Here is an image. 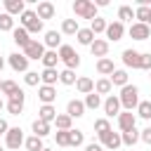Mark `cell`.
Here are the masks:
<instances>
[{"mask_svg":"<svg viewBox=\"0 0 151 151\" xmlns=\"http://www.w3.org/2000/svg\"><path fill=\"white\" fill-rule=\"evenodd\" d=\"M118 101H120V106H125V111H132V109H137V104H139V87L127 83L125 87H120Z\"/></svg>","mask_w":151,"mask_h":151,"instance_id":"1","label":"cell"},{"mask_svg":"<svg viewBox=\"0 0 151 151\" xmlns=\"http://www.w3.org/2000/svg\"><path fill=\"white\" fill-rule=\"evenodd\" d=\"M19 21H21V28H26V31H28V35H31V33H40V31H42V21L38 19V14H35L33 9H24V14L19 17Z\"/></svg>","mask_w":151,"mask_h":151,"instance_id":"2","label":"cell"},{"mask_svg":"<svg viewBox=\"0 0 151 151\" xmlns=\"http://www.w3.org/2000/svg\"><path fill=\"white\" fill-rule=\"evenodd\" d=\"M57 54H59V61H64L68 71H73V68H78V66H80V54H78L71 45H61Z\"/></svg>","mask_w":151,"mask_h":151,"instance_id":"3","label":"cell"},{"mask_svg":"<svg viewBox=\"0 0 151 151\" xmlns=\"http://www.w3.org/2000/svg\"><path fill=\"white\" fill-rule=\"evenodd\" d=\"M73 12H76V17H83V19L92 21L97 17V5L92 0H76L73 2Z\"/></svg>","mask_w":151,"mask_h":151,"instance_id":"4","label":"cell"},{"mask_svg":"<svg viewBox=\"0 0 151 151\" xmlns=\"http://www.w3.org/2000/svg\"><path fill=\"white\" fill-rule=\"evenodd\" d=\"M42 54H45V45L40 42V40H31L26 47H24V57L31 61V59H42Z\"/></svg>","mask_w":151,"mask_h":151,"instance_id":"5","label":"cell"},{"mask_svg":"<svg viewBox=\"0 0 151 151\" xmlns=\"http://www.w3.org/2000/svg\"><path fill=\"white\" fill-rule=\"evenodd\" d=\"M99 144L104 146V149H111V151H116L123 142H120V132H113V130H109L106 134H99Z\"/></svg>","mask_w":151,"mask_h":151,"instance_id":"6","label":"cell"},{"mask_svg":"<svg viewBox=\"0 0 151 151\" xmlns=\"http://www.w3.org/2000/svg\"><path fill=\"white\" fill-rule=\"evenodd\" d=\"M24 101H26V94H24V90H19L14 97H9V101H7V111H9L12 116H19V113L24 111Z\"/></svg>","mask_w":151,"mask_h":151,"instance_id":"7","label":"cell"},{"mask_svg":"<svg viewBox=\"0 0 151 151\" xmlns=\"http://www.w3.org/2000/svg\"><path fill=\"white\" fill-rule=\"evenodd\" d=\"M5 144H7L9 149H19V146L24 144V132H21V127H9L7 134H5Z\"/></svg>","mask_w":151,"mask_h":151,"instance_id":"8","label":"cell"},{"mask_svg":"<svg viewBox=\"0 0 151 151\" xmlns=\"http://www.w3.org/2000/svg\"><path fill=\"white\" fill-rule=\"evenodd\" d=\"M134 125H137V116H134L132 111L118 113V127H120V132H127V130H132Z\"/></svg>","mask_w":151,"mask_h":151,"instance_id":"9","label":"cell"},{"mask_svg":"<svg viewBox=\"0 0 151 151\" xmlns=\"http://www.w3.org/2000/svg\"><path fill=\"white\" fill-rule=\"evenodd\" d=\"M149 35H151V28L146 26V24H132L130 26V38L132 40H149Z\"/></svg>","mask_w":151,"mask_h":151,"instance_id":"10","label":"cell"},{"mask_svg":"<svg viewBox=\"0 0 151 151\" xmlns=\"http://www.w3.org/2000/svg\"><path fill=\"white\" fill-rule=\"evenodd\" d=\"M104 33H106V38H109V40H113V42H116V40H120V38H123L125 26H123L120 21H111V24L106 26V31H104Z\"/></svg>","mask_w":151,"mask_h":151,"instance_id":"11","label":"cell"},{"mask_svg":"<svg viewBox=\"0 0 151 151\" xmlns=\"http://www.w3.org/2000/svg\"><path fill=\"white\" fill-rule=\"evenodd\" d=\"M90 52H92V57H99V59H104V57L109 54V40L94 38V42L90 45Z\"/></svg>","mask_w":151,"mask_h":151,"instance_id":"12","label":"cell"},{"mask_svg":"<svg viewBox=\"0 0 151 151\" xmlns=\"http://www.w3.org/2000/svg\"><path fill=\"white\" fill-rule=\"evenodd\" d=\"M9 66H12V71H21V73H26V71H28V59H26L24 54L14 52V54H9Z\"/></svg>","mask_w":151,"mask_h":151,"instance_id":"13","label":"cell"},{"mask_svg":"<svg viewBox=\"0 0 151 151\" xmlns=\"http://www.w3.org/2000/svg\"><path fill=\"white\" fill-rule=\"evenodd\" d=\"M2 5H5V12H7L9 17H14V14L21 17L24 9H26V2H24V0H5Z\"/></svg>","mask_w":151,"mask_h":151,"instance_id":"14","label":"cell"},{"mask_svg":"<svg viewBox=\"0 0 151 151\" xmlns=\"http://www.w3.org/2000/svg\"><path fill=\"white\" fill-rule=\"evenodd\" d=\"M54 5L52 2H47V0H42V2H38V9H35V14H38V19L40 21H45V19H52L54 17Z\"/></svg>","mask_w":151,"mask_h":151,"instance_id":"15","label":"cell"},{"mask_svg":"<svg viewBox=\"0 0 151 151\" xmlns=\"http://www.w3.org/2000/svg\"><path fill=\"white\" fill-rule=\"evenodd\" d=\"M139 59H142V52H137V50H125L123 52V64L127 68H139Z\"/></svg>","mask_w":151,"mask_h":151,"instance_id":"16","label":"cell"},{"mask_svg":"<svg viewBox=\"0 0 151 151\" xmlns=\"http://www.w3.org/2000/svg\"><path fill=\"white\" fill-rule=\"evenodd\" d=\"M38 99H40L42 104H52V101L57 99V90H54L52 85H40V87H38Z\"/></svg>","mask_w":151,"mask_h":151,"instance_id":"17","label":"cell"},{"mask_svg":"<svg viewBox=\"0 0 151 151\" xmlns=\"http://www.w3.org/2000/svg\"><path fill=\"white\" fill-rule=\"evenodd\" d=\"M66 116H71V118L85 116V104H83L80 99H71V101L66 104Z\"/></svg>","mask_w":151,"mask_h":151,"instance_id":"18","label":"cell"},{"mask_svg":"<svg viewBox=\"0 0 151 151\" xmlns=\"http://www.w3.org/2000/svg\"><path fill=\"white\" fill-rule=\"evenodd\" d=\"M54 118H57V109H54L52 104H42V106L38 109V120H42V123H54Z\"/></svg>","mask_w":151,"mask_h":151,"instance_id":"19","label":"cell"},{"mask_svg":"<svg viewBox=\"0 0 151 151\" xmlns=\"http://www.w3.org/2000/svg\"><path fill=\"white\" fill-rule=\"evenodd\" d=\"M104 113L109 116V118H113V116H118L120 113V101H118V97H106V101H104Z\"/></svg>","mask_w":151,"mask_h":151,"instance_id":"20","label":"cell"},{"mask_svg":"<svg viewBox=\"0 0 151 151\" xmlns=\"http://www.w3.org/2000/svg\"><path fill=\"white\" fill-rule=\"evenodd\" d=\"M12 40H14L19 47H26V45L31 42V35H28V31H26V28H21V26H19V28H14V31H12Z\"/></svg>","mask_w":151,"mask_h":151,"instance_id":"21","label":"cell"},{"mask_svg":"<svg viewBox=\"0 0 151 151\" xmlns=\"http://www.w3.org/2000/svg\"><path fill=\"white\" fill-rule=\"evenodd\" d=\"M42 45H45V47H50V50H57V47H61V33H57V31H47V33H45V40H42Z\"/></svg>","mask_w":151,"mask_h":151,"instance_id":"22","label":"cell"},{"mask_svg":"<svg viewBox=\"0 0 151 151\" xmlns=\"http://www.w3.org/2000/svg\"><path fill=\"white\" fill-rule=\"evenodd\" d=\"M76 90H78L80 94H90V92H94V80L87 78V76H83V78L76 80Z\"/></svg>","mask_w":151,"mask_h":151,"instance_id":"23","label":"cell"},{"mask_svg":"<svg viewBox=\"0 0 151 151\" xmlns=\"http://www.w3.org/2000/svg\"><path fill=\"white\" fill-rule=\"evenodd\" d=\"M120 142L125 144V146H134L137 142H139V132H137V127H132V130H127V132H120Z\"/></svg>","mask_w":151,"mask_h":151,"instance_id":"24","label":"cell"},{"mask_svg":"<svg viewBox=\"0 0 151 151\" xmlns=\"http://www.w3.org/2000/svg\"><path fill=\"white\" fill-rule=\"evenodd\" d=\"M42 66L45 68H54L57 66V61H59V54H57V50H45V54H42Z\"/></svg>","mask_w":151,"mask_h":151,"instance_id":"25","label":"cell"},{"mask_svg":"<svg viewBox=\"0 0 151 151\" xmlns=\"http://www.w3.org/2000/svg\"><path fill=\"white\" fill-rule=\"evenodd\" d=\"M97 71H99L101 76H111V73L116 71V66H113V61H111L109 57H104V59H97Z\"/></svg>","mask_w":151,"mask_h":151,"instance_id":"26","label":"cell"},{"mask_svg":"<svg viewBox=\"0 0 151 151\" xmlns=\"http://www.w3.org/2000/svg\"><path fill=\"white\" fill-rule=\"evenodd\" d=\"M109 80H111V85L125 87V85H127V71H120V68H116V71L109 76Z\"/></svg>","mask_w":151,"mask_h":151,"instance_id":"27","label":"cell"},{"mask_svg":"<svg viewBox=\"0 0 151 151\" xmlns=\"http://www.w3.org/2000/svg\"><path fill=\"white\" fill-rule=\"evenodd\" d=\"M78 31H80L78 19H64V21H61V33H66V35H76Z\"/></svg>","mask_w":151,"mask_h":151,"instance_id":"28","label":"cell"},{"mask_svg":"<svg viewBox=\"0 0 151 151\" xmlns=\"http://www.w3.org/2000/svg\"><path fill=\"white\" fill-rule=\"evenodd\" d=\"M40 80H42V85H52V87H54V83L59 80L57 68H45V71L40 73Z\"/></svg>","mask_w":151,"mask_h":151,"instance_id":"29","label":"cell"},{"mask_svg":"<svg viewBox=\"0 0 151 151\" xmlns=\"http://www.w3.org/2000/svg\"><path fill=\"white\" fill-rule=\"evenodd\" d=\"M76 38H78V42H80V45H87V47L94 42V33H92L90 28H80V31L76 33Z\"/></svg>","mask_w":151,"mask_h":151,"instance_id":"30","label":"cell"},{"mask_svg":"<svg viewBox=\"0 0 151 151\" xmlns=\"http://www.w3.org/2000/svg\"><path fill=\"white\" fill-rule=\"evenodd\" d=\"M33 134H35V137H40V139H42V137H47V134H50V123H42V120H38V118H35V120H33Z\"/></svg>","mask_w":151,"mask_h":151,"instance_id":"31","label":"cell"},{"mask_svg":"<svg viewBox=\"0 0 151 151\" xmlns=\"http://www.w3.org/2000/svg\"><path fill=\"white\" fill-rule=\"evenodd\" d=\"M83 104H85V109H92V111H94V109L101 106V97H99L97 92H90V94H85V101H83Z\"/></svg>","mask_w":151,"mask_h":151,"instance_id":"32","label":"cell"},{"mask_svg":"<svg viewBox=\"0 0 151 151\" xmlns=\"http://www.w3.org/2000/svg\"><path fill=\"white\" fill-rule=\"evenodd\" d=\"M85 142V134H83V130H68V146H80Z\"/></svg>","mask_w":151,"mask_h":151,"instance_id":"33","label":"cell"},{"mask_svg":"<svg viewBox=\"0 0 151 151\" xmlns=\"http://www.w3.org/2000/svg\"><path fill=\"white\" fill-rule=\"evenodd\" d=\"M106 26H109V24H106V19H101V17H94V19L90 21V31H92L94 35H97V33H104Z\"/></svg>","mask_w":151,"mask_h":151,"instance_id":"34","label":"cell"},{"mask_svg":"<svg viewBox=\"0 0 151 151\" xmlns=\"http://www.w3.org/2000/svg\"><path fill=\"white\" fill-rule=\"evenodd\" d=\"M21 87L14 83V80H2V90H0V94H7V97H14L17 92H19Z\"/></svg>","mask_w":151,"mask_h":151,"instance_id":"35","label":"cell"},{"mask_svg":"<svg viewBox=\"0 0 151 151\" xmlns=\"http://www.w3.org/2000/svg\"><path fill=\"white\" fill-rule=\"evenodd\" d=\"M111 87H113V85H111L109 78H99V80L94 83V92H97V94H109Z\"/></svg>","mask_w":151,"mask_h":151,"instance_id":"36","label":"cell"},{"mask_svg":"<svg viewBox=\"0 0 151 151\" xmlns=\"http://www.w3.org/2000/svg\"><path fill=\"white\" fill-rule=\"evenodd\" d=\"M71 116H66V113H57V118H54V125H57V130H71Z\"/></svg>","mask_w":151,"mask_h":151,"instance_id":"37","label":"cell"},{"mask_svg":"<svg viewBox=\"0 0 151 151\" xmlns=\"http://www.w3.org/2000/svg\"><path fill=\"white\" fill-rule=\"evenodd\" d=\"M24 144H26V151H42L45 146H42V139L40 137H28V139H24Z\"/></svg>","mask_w":151,"mask_h":151,"instance_id":"38","label":"cell"},{"mask_svg":"<svg viewBox=\"0 0 151 151\" xmlns=\"http://www.w3.org/2000/svg\"><path fill=\"white\" fill-rule=\"evenodd\" d=\"M134 19V9L130 7V5H123L120 9H118V21L123 24V21H132Z\"/></svg>","mask_w":151,"mask_h":151,"instance_id":"39","label":"cell"},{"mask_svg":"<svg viewBox=\"0 0 151 151\" xmlns=\"http://www.w3.org/2000/svg\"><path fill=\"white\" fill-rule=\"evenodd\" d=\"M134 19H139V24H146V21L151 19V7H144V5H139V7L134 9Z\"/></svg>","mask_w":151,"mask_h":151,"instance_id":"40","label":"cell"},{"mask_svg":"<svg viewBox=\"0 0 151 151\" xmlns=\"http://www.w3.org/2000/svg\"><path fill=\"white\" fill-rule=\"evenodd\" d=\"M137 116L144 120H151V101H139L137 104Z\"/></svg>","mask_w":151,"mask_h":151,"instance_id":"41","label":"cell"},{"mask_svg":"<svg viewBox=\"0 0 151 151\" xmlns=\"http://www.w3.org/2000/svg\"><path fill=\"white\" fill-rule=\"evenodd\" d=\"M76 71H68V68H64L61 73H59V83H64V85H76Z\"/></svg>","mask_w":151,"mask_h":151,"instance_id":"42","label":"cell"},{"mask_svg":"<svg viewBox=\"0 0 151 151\" xmlns=\"http://www.w3.org/2000/svg\"><path fill=\"white\" fill-rule=\"evenodd\" d=\"M0 31H14V17H9L7 12L0 14Z\"/></svg>","mask_w":151,"mask_h":151,"instance_id":"43","label":"cell"},{"mask_svg":"<svg viewBox=\"0 0 151 151\" xmlns=\"http://www.w3.org/2000/svg\"><path fill=\"white\" fill-rule=\"evenodd\" d=\"M109 130H111V125H109V120H106V118L94 120V132H97V137H99V134H106Z\"/></svg>","mask_w":151,"mask_h":151,"instance_id":"44","label":"cell"},{"mask_svg":"<svg viewBox=\"0 0 151 151\" xmlns=\"http://www.w3.org/2000/svg\"><path fill=\"white\" fill-rule=\"evenodd\" d=\"M24 83H26V85H31V87H35V85L40 83V73H35V71H26Z\"/></svg>","mask_w":151,"mask_h":151,"instance_id":"45","label":"cell"},{"mask_svg":"<svg viewBox=\"0 0 151 151\" xmlns=\"http://www.w3.org/2000/svg\"><path fill=\"white\" fill-rule=\"evenodd\" d=\"M57 144L59 146H68V130H57Z\"/></svg>","mask_w":151,"mask_h":151,"instance_id":"46","label":"cell"},{"mask_svg":"<svg viewBox=\"0 0 151 151\" xmlns=\"http://www.w3.org/2000/svg\"><path fill=\"white\" fill-rule=\"evenodd\" d=\"M139 68H142V71H151V52H144V54H142Z\"/></svg>","mask_w":151,"mask_h":151,"instance_id":"47","label":"cell"},{"mask_svg":"<svg viewBox=\"0 0 151 151\" xmlns=\"http://www.w3.org/2000/svg\"><path fill=\"white\" fill-rule=\"evenodd\" d=\"M139 139H142V142H146V144H151V125L142 130V134H139Z\"/></svg>","mask_w":151,"mask_h":151,"instance_id":"48","label":"cell"},{"mask_svg":"<svg viewBox=\"0 0 151 151\" xmlns=\"http://www.w3.org/2000/svg\"><path fill=\"white\" fill-rule=\"evenodd\" d=\"M85 151H104V146H101V144H97V142H90V144L85 146Z\"/></svg>","mask_w":151,"mask_h":151,"instance_id":"49","label":"cell"},{"mask_svg":"<svg viewBox=\"0 0 151 151\" xmlns=\"http://www.w3.org/2000/svg\"><path fill=\"white\" fill-rule=\"evenodd\" d=\"M7 130H9L7 120H5V118H0V134H7Z\"/></svg>","mask_w":151,"mask_h":151,"instance_id":"50","label":"cell"},{"mask_svg":"<svg viewBox=\"0 0 151 151\" xmlns=\"http://www.w3.org/2000/svg\"><path fill=\"white\" fill-rule=\"evenodd\" d=\"M2 68H5V59L0 57V71H2Z\"/></svg>","mask_w":151,"mask_h":151,"instance_id":"51","label":"cell"},{"mask_svg":"<svg viewBox=\"0 0 151 151\" xmlns=\"http://www.w3.org/2000/svg\"><path fill=\"white\" fill-rule=\"evenodd\" d=\"M146 26H149V28H151V19H149V21H146Z\"/></svg>","mask_w":151,"mask_h":151,"instance_id":"52","label":"cell"},{"mask_svg":"<svg viewBox=\"0 0 151 151\" xmlns=\"http://www.w3.org/2000/svg\"><path fill=\"white\" fill-rule=\"evenodd\" d=\"M2 106H5V104H2V99H0V111H2Z\"/></svg>","mask_w":151,"mask_h":151,"instance_id":"53","label":"cell"},{"mask_svg":"<svg viewBox=\"0 0 151 151\" xmlns=\"http://www.w3.org/2000/svg\"><path fill=\"white\" fill-rule=\"evenodd\" d=\"M0 90H2V80H0Z\"/></svg>","mask_w":151,"mask_h":151,"instance_id":"54","label":"cell"},{"mask_svg":"<svg viewBox=\"0 0 151 151\" xmlns=\"http://www.w3.org/2000/svg\"><path fill=\"white\" fill-rule=\"evenodd\" d=\"M149 78H151V71H149Z\"/></svg>","mask_w":151,"mask_h":151,"instance_id":"55","label":"cell"},{"mask_svg":"<svg viewBox=\"0 0 151 151\" xmlns=\"http://www.w3.org/2000/svg\"><path fill=\"white\" fill-rule=\"evenodd\" d=\"M42 151H50V149H42Z\"/></svg>","mask_w":151,"mask_h":151,"instance_id":"56","label":"cell"},{"mask_svg":"<svg viewBox=\"0 0 151 151\" xmlns=\"http://www.w3.org/2000/svg\"><path fill=\"white\" fill-rule=\"evenodd\" d=\"M0 151H2V146H0Z\"/></svg>","mask_w":151,"mask_h":151,"instance_id":"57","label":"cell"},{"mask_svg":"<svg viewBox=\"0 0 151 151\" xmlns=\"http://www.w3.org/2000/svg\"><path fill=\"white\" fill-rule=\"evenodd\" d=\"M130 151H134V149H130Z\"/></svg>","mask_w":151,"mask_h":151,"instance_id":"58","label":"cell"}]
</instances>
